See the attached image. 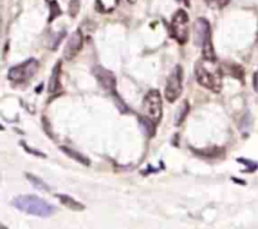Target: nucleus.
<instances>
[{
    "instance_id": "1",
    "label": "nucleus",
    "mask_w": 258,
    "mask_h": 229,
    "mask_svg": "<svg viewBox=\"0 0 258 229\" xmlns=\"http://www.w3.org/2000/svg\"><path fill=\"white\" fill-rule=\"evenodd\" d=\"M196 78L207 90L219 93L223 87V70L217 59L201 58L196 63Z\"/></svg>"
},
{
    "instance_id": "2",
    "label": "nucleus",
    "mask_w": 258,
    "mask_h": 229,
    "mask_svg": "<svg viewBox=\"0 0 258 229\" xmlns=\"http://www.w3.org/2000/svg\"><path fill=\"white\" fill-rule=\"evenodd\" d=\"M13 205L20 211L27 214H32L35 216L47 218L54 214L55 208L43 199L35 195H20L13 200Z\"/></svg>"
},
{
    "instance_id": "3",
    "label": "nucleus",
    "mask_w": 258,
    "mask_h": 229,
    "mask_svg": "<svg viewBox=\"0 0 258 229\" xmlns=\"http://www.w3.org/2000/svg\"><path fill=\"white\" fill-rule=\"evenodd\" d=\"M193 40L197 47L202 48L203 57L208 59H217L212 43L211 24L206 18H198L193 25Z\"/></svg>"
},
{
    "instance_id": "4",
    "label": "nucleus",
    "mask_w": 258,
    "mask_h": 229,
    "mask_svg": "<svg viewBox=\"0 0 258 229\" xmlns=\"http://www.w3.org/2000/svg\"><path fill=\"white\" fill-rule=\"evenodd\" d=\"M144 117L158 125L163 117V98L158 90H151L146 93L143 101Z\"/></svg>"
},
{
    "instance_id": "5",
    "label": "nucleus",
    "mask_w": 258,
    "mask_h": 229,
    "mask_svg": "<svg viewBox=\"0 0 258 229\" xmlns=\"http://www.w3.org/2000/svg\"><path fill=\"white\" fill-rule=\"evenodd\" d=\"M38 69H39V62L34 58H30L10 68L8 72V78L14 83H25L34 77Z\"/></svg>"
},
{
    "instance_id": "6",
    "label": "nucleus",
    "mask_w": 258,
    "mask_h": 229,
    "mask_svg": "<svg viewBox=\"0 0 258 229\" xmlns=\"http://www.w3.org/2000/svg\"><path fill=\"white\" fill-rule=\"evenodd\" d=\"M190 23L185 10L180 9L174 14L170 23V34L179 44H185L189 39Z\"/></svg>"
},
{
    "instance_id": "7",
    "label": "nucleus",
    "mask_w": 258,
    "mask_h": 229,
    "mask_svg": "<svg viewBox=\"0 0 258 229\" xmlns=\"http://www.w3.org/2000/svg\"><path fill=\"white\" fill-rule=\"evenodd\" d=\"M183 91V69L180 65H175L169 74L165 87V98L169 102H175Z\"/></svg>"
},
{
    "instance_id": "8",
    "label": "nucleus",
    "mask_w": 258,
    "mask_h": 229,
    "mask_svg": "<svg viewBox=\"0 0 258 229\" xmlns=\"http://www.w3.org/2000/svg\"><path fill=\"white\" fill-rule=\"evenodd\" d=\"M93 74H95L97 82L107 91L110 95L116 96V78L111 70L106 69V68L101 67V65H96L93 68Z\"/></svg>"
},
{
    "instance_id": "9",
    "label": "nucleus",
    "mask_w": 258,
    "mask_h": 229,
    "mask_svg": "<svg viewBox=\"0 0 258 229\" xmlns=\"http://www.w3.org/2000/svg\"><path fill=\"white\" fill-rule=\"evenodd\" d=\"M83 47V34L81 29H77L76 32L72 33L68 42L66 43L64 50H63V55H64L66 60H72L78 53L81 52Z\"/></svg>"
},
{
    "instance_id": "10",
    "label": "nucleus",
    "mask_w": 258,
    "mask_h": 229,
    "mask_svg": "<svg viewBox=\"0 0 258 229\" xmlns=\"http://www.w3.org/2000/svg\"><path fill=\"white\" fill-rule=\"evenodd\" d=\"M60 68H62V64H60V62H57V64L53 67L52 74H50V77H49V85H48V92H49V93L57 92L58 88H59Z\"/></svg>"
},
{
    "instance_id": "11",
    "label": "nucleus",
    "mask_w": 258,
    "mask_h": 229,
    "mask_svg": "<svg viewBox=\"0 0 258 229\" xmlns=\"http://www.w3.org/2000/svg\"><path fill=\"white\" fill-rule=\"evenodd\" d=\"M57 198H58V200L63 204V205L67 206V208L71 209V210L81 211L85 209V205H83V204H81L80 201L75 200V199L71 198V196L66 195V194H58Z\"/></svg>"
},
{
    "instance_id": "12",
    "label": "nucleus",
    "mask_w": 258,
    "mask_h": 229,
    "mask_svg": "<svg viewBox=\"0 0 258 229\" xmlns=\"http://www.w3.org/2000/svg\"><path fill=\"white\" fill-rule=\"evenodd\" d=\"M120 0H96V9L102 14L112 13L117 8Z\"/></svg>"
},
{
    "instance_id": "13",
    "label": "nucleus",
    "mask_w": 258,
    "mask_h": 229,
    "mask_svg": "<svg viewBox=\"0 0 258 229\" xmlns=\"http://www.w3.org/2000/svg\"><path fill=\"white\" fill-rule=\"evenodd\" d=\"M60 150H62L63 152H64L67 156H70V158L75 159V160L78 161V163L83 164V165H86V166L90 165V160H88V159L86 158V156H83L82 154L77 152V151L72 150V148L66 147V146H62V147H60Z\"/></svg>"
},
{
    "instance_id": "14",
    "label": "nucleus",
    "mask_w": 258,
    "mask_h": 229,
    "mask_svg": "<svg viewBox=\"0 0 258 229\" xmlns=\"http://www.w3.org/2000/svg\"><path fill=\"white\" fill-rule=\"evenodd\" d=\"M27 178H28V180H29L30 183L35 186V188L39 189V190H45V191L49 190V188H48L47 184H45L43 180H40L39 178H37V176L32 175V174H27Z\"/></svg>"
},
{
    "instance_id": "15",
    "label": "nucleus",
    "mask_w": 258,
    "mask_h": 229,
    "mask_svg": "<svg viewBox=\"0 0 258 229\" xmlns=\"http://www.w3.org/2000/svg\"><path fill=\"white\" fill-rule=\"evenodd\" d=\"M188 111H189V105H188V102H183V105L180 106V108H179L178 110V113H176V125H181V122H183L184 121V118H185V116H186V113H188Z\"/></svg>"
},
{
    "instance_id": "16",
    "label": "nucleus",
    "mask_w": 258,
    "mask_h": 229,
    "mask_svg": "<svg viewBox=\"0 0 258 229\" xmlns=\"http://www.w3.org/2000/svg\"><path fill=\"white\" fill-rule=\"evenodd\" d=\"M206 3L212 9H222L226 5H228L229 0H206Z\"/></svg>"
},
{
    "instance_id": "17",
    "label": "nucleus",
    "mask_w": 258,
    "mask_h": 229,
    "mask_svg": "<svg viewBox=\"0 0 258 229\" xmlns=\"http://www.w3.org/2000/svg\"><path fill=\"white\" fill-rule=\"evenodd\" d=\"M50 13H52V14H50V17H49V22H52L54 18H57L58 15H60V13H62V12H60L59 8H58L57 3H55V2L50 3Z\"/></svg>"
},
{
    "instance_id": "18",
    "label": "nucleus",
    "mask_w": 258,
    "mask_h": 229,
    "mask_svg": "<svg viewBox=\"0 0 258 229\" xmlns=\"http://www.w3.org/2000/svg\"><path fill=\"white\" fill-rule=\"evenodd\" d=\"M78 9H80V3H78V0H72L70 5V14H72V17H76L78 13Z\"/></svg>"
},
{
    "instance_id": "19",
    "label": "nucleus",
    "mask_w": 258,
    "mask_h": 229,
    "mask_svg": "<svg viewBox=\"0 0 258 229\" xmlns=\"http://www.w3.org/2000/svg\"><path fill=\"white\" fill-rule=\"evenodd\" d=\"M22 145L24 146V148L28 151V152H33V155H35V156H43V158H44V155H43L42 152H39V151L33 150V148H29L27 145H25V142H22Z\"/></svg>"
},
{
    "instance_id": "20",
    "label": "nucleus",
    "mask_w": 258,
    "mask_h": 229,
    "mask_svg": "<svg viewBox=\"0 0 258 229\" xmlns=\"http://www.w3.org/2000/svg\"><path fill=\"white\" fill-rule=\"evenodd\" d=\"M253 88L256 92H258V70L254 73V75H253Z\"/></svg>"
},
{
    "instance_id": "21",
    "label": "nucleus",
    "mask_w": 258,
    "mask_h": 229,
    "mask_svg": "<svg viewBox=\"0 0 258 229\" xmlns=\"http://www.w3.org/2000/svg\"><path fill=\"white\" fill-rule=\"evenodd\" d=\"M179 2L184 3V4H185V5H189V2H190V0H179Z\"/></svg>"
},
{
    "instance_id": "22",
    "label": "nucleus",
    "mask_w": 258,
    "mask_h": 229,
    "mask_svg": "<svg viewBox=\"0 0 258 229\" xmlns=\"http://www.w3.org/2000/svg\"><path fill=\"white\" fill-rule=\"evenodd\" d=\"M127 2L130 3V4H135V3H136V0H127Z\"/></svg>"
}]
</instances>
